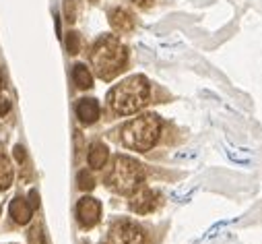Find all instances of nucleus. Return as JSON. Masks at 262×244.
<instances>
[{
    "instance_id": "obj_10",
    "label": "nucleus",
    "mask_w": 262,
    "mask_h": 244,
    "mask_svg": "<svg viewBox=\"0 0 262 244\" xmlns=\"http://www.w3.org/2000/svg\"><path fill=\"white\" fill-rule=\"evenodd\" d=\"M11 215H13V219L19 226H25V223H29V219L33 215V207H31V203L27 199H21L19 197V199H15L11 203Z\"/></svg>"
},
{
    "instance_id": "obj_5",
    "label": "nucleus",
    "mask_w": 262,
    "mask_h": 244,
    "mask_svg": "<svg viewBox=\"0 0 262 244\" xmlns=\"http://www.w3.org/2000/svg\"><path fill=\"white\" fill-rule=\"evenodd\" d=\"M110 244H145V232L135 221L120 219L110 228Z\"/></svg>"
},
{
    "instance_id": "obj_19",
    "label": "nucleus",
    "mask_w": 262,
    "mask_h": 244,
    "mask_svg": "<svg viewBox=\"0 0 262 244\" xmlns=\"http://www.w3.org/2000/svg\"><path fill=\"white\" fill-rule=\"evenodd\" d=\"M29 199H31V207H33V209H37V207H39V195H37V191H31Z\"/></svg>"
},
{
    "instance_id": "obj_6",
    "label": "nucleus",
    "mask_w": 262,
    "mask_h": 244,
    "mask_svg": "<svg viewBox=\"0 0 262 244\" xmlns=\"http://www.w3.org/2000/svg\"><path fill=\"white\" fill-rule=\"evenodd\" d=\"M99 215H101V205L97 199L93 197H85L79 201L77 205V219L83 228H93L97 221H99Z\"/></svg>"
},
{
    "instance_id": "obj_16",
    "label": "nucleus",
    "mask_w": 262,
    "mask_h": 244,
    "mask_svg": "<svg viewBox=\"0 0 262 244\" xmlns=\"http://www.w3.org/2000/svg\"><path fill=\"white\" fill-rule=\"evenodd\" d=\"M64 17L69 23L77 19V0H64Z\"/></svg>"
},
{
    "instance_id": "obj_2",
    "label": "nucleus",
    "mask_w": 262,
    "mask_h": 244,
    "mask_svg": "<svg viewBox=\"0 0 262 244\" xmlns=\"http://www.w3.org/2000/svg\"><path fill=\"white\" fill-rule=\"evenodd\" d=\"M149 81L143 77V75H135L126 81H122L120 85H116L107 99H110V108L116 112V114H135L139 112L147 101H149Z\"/></svg>"
},
{
    "instance_id": "obj_8",
    "label": "nucleus",
    "mask_w": 262,
    "mask_h": 244,
    "mask_svg": "<svg viewBox=\"0 0 262 244\" xmlns=\"http://www.w3.org/2000/svg\"><path fill=\"white\" fill-rule=\"evenodd\" d=\"M77 116L83 125H93V122L99 118V104L93 97H85L77 104Z\"/></svg>"
},
{
    "instance_id": "obj_12",
    "label": "nucleus",
    "mask_w": 262,
    "mask_h": 244,
    "mask_svg": "<svg viewBox=\"0 0 262 244\" xmlns=\"http://www.w3.org/2000/svg\"><path fill=\"white\" fill-rule=\"evenodd\" d=\"M13 182V164L11 159L0 151V191H7Z\"/></svg>"
},
{
    "instance_id": "obj_22",
    "label": "nucleus",
    "mask_w": 262,
    "mask_h": 244,
    "mask_svg": "<svg viewBox=\"0 0 262 244\" xmlns=\"http://www.w3.org/2000/svg\"><path fill=\"white\" fill-rule=\"evenodd\" d=\"M3 85H5V77H3V71H0V89H3Z\"/></svg>"
},
{
    "instance_id": "obj_15",
    "label": "nucleus",
    "mask_w": 262,
    "mask_h": 244,
    "mask_svg": "<svg viewBox=\"0 0 262 244\" xmlns=\"http://www.w3.org/2000/svg\"><path fill=\"white\" fill-rule=\"evenodd\" d=\"M79 48H81V39H79V33H75V31H71L69 35H67V50H69V54H79Z\"/></svg>"
},
{
    "instance_id": "obj_21",
    "label": "nucleus",
    "mask_w": 262,
    "mask_h": 244,
    "mask_svg": "<svg viewBox=\"0 0 262 244\" xmlns=\"http://www.w3.org/2000/svg\"><path fill=\"white\" fill-rule=\"evenodd\" d=\"M15 157H17L19 161H25V151H23V147H21V145H17V147H15Z\"/></svg>"
},
{
    "instance_id": "obj_18",
    "label": "nucleus",
    "mask_w": 262,
    "mask_h": 244,
    "mask_svg": "<svg viewBox=\"0 0 262 244\" xmlns=\"http://www.w3.org/2000/svg\"><path fill=\"white\" fill-rule=\"evenodd\" d=\"M11 110V101L7 97H0V116H7Z\"/></svg>"
},
{
    "instance_id": "obj_3",
    "label": "nucleus",
    "mask_w": 262,
    "mask_h": 244,
    "mask_svg": "<svg viewBox=\"0 0 262 244\" xmlns=\"http://www.w3.org/2000/svg\"><path fill=\"white\" fill-rule=\"evenodd\" d=\"M161 133V118L157 114H143L130 120L122 129V141L135 151H149Z\"/></svg>"
},
{
    "instance_id": "obj_1",
    "label": "nucleus",
    "mask_w": 262,
    "mask_h": 244,
    "mask_svg": "<svg viewBox=\"0 0 262 244\" xmlns=\"http://www.w3.org/2000/svg\"><path fill=\"white\" fill-rule=\"evenodd\" d=\"M91 63L95 67V73L99 79H114L126 69L128 63V50L126 46L114 37V35H103L97 39L91 52Z\"/></svg>"
},
{
    "instance_id": "obj_4",
    "label": "nucleus",
    "mask_w": 262,
    "mask_h": 244,
    "mask_svg": "<svg viewBox=\"0 0 262 244\" xmlns=\"http://www.w3.org/2000/svg\"><path fill=\"white\" fill-rule=\"evenodd\" d=\"M107 187L120 195H133L145 180V170L143 166L128 157V155H118L114 159V166L107 174Z\"/></svg>"
},
{
    "instance_id": "obj_7",
    "label": "nucleus",
    "mask_w": 262,
    "mask_h": 244,
    "mask_svg": "<svg viewBox=\"0 0 262 244\" xmlns=\"http://www.w3.org/2000/svg\"><path fill=\"white\" fill-rule=\"evenodd\" d=\"M159 205V195L153 193L151 189H137L130 199V209L137 213H151Z\"/></svg>"
},
{
    "instance_id": "obj_14",
    "label": "nucleus",
    "mask_w": 262,
    "mask_h": 244,
    "mask_svg": "<svg viewBox=\"0 0 262 244\" xmlns=\"http://www.w3.org/2000/svg\"><path fill=\"white\" fill-rule=\"evenodd\" d=\"M77 180H79V189H81V191H91V189L95 187V178H93V176H91L87 170L79 172Z\"/></svg>"
},
{
    "instance_id": "obj_20",
    "label": "nucleus",
    "mask_w": 262,
    "mask_h": 244,
    "mask_svg": "<svg viewBox=\"0 0 262 244\" xmlns=\"http://www.w3.org/2000/svg\"><path fill=\"white\" fill-rule=\"evenodd\" d=\"M133 3H135L137 7H141V9H149V7L153 5V0H133Z\"/></svg>"
},
{
    "instance_id": "obj_11",
    "label": "nucleus",
    "mask_w": 262,
    "mask_h": 244,
    "mask_svg": "<svg viewBox=\"0 0 262 244\" xmlns=\"http://www.w3.org/2000/svg\"><path fill=\"white\" fill-rule=\"evenodd\" d=\"M107 157H110V151H107V147H105L103 143H93L91 149H89V155H87L89 166L95 168V170L103 168L105 161H107Z\"/></svg>"
},
{
    "instance_id": "obj_13",
    "label": "nucleus",
    "mask_w": 262,
    "mask_h": 244,
    "mask_svg": "<svg viewBox=\"0 0 262 244\" xmlns=\"http://www.w3.org/2000/svg\"><path fill=\"white\" fill-rule=\"evenodd\" d=\"M73 79H75V83H77L79 89H89L93 85V75L89 73V69L85 65H75Z\"/></svg>"
},
{
    "instance_id": "obj_9",
    "label": "nucleus",
    "mask_w": 262,
    "mask_h": 244,
    "mask_svg": "<svg viewBox=\"0 0 262 244\" xmlns=\"http://www.w3.org/2000/svg\"><path fill=\"white\" fill-rule=\"evenodd\" d=\"M110 23H112V27H114L116 31L126 33V31H133V27H135V17L130 15L126 9H114V11L110 13Z\"/></svg>"
},
{
    "instance_id": "obj_17",
    "label": "nucleus",
    "mask_w": 262,
    "mask_h": 244,
    "mask_svg": "<svg viewBox=\"0 0 262 244\" xmlns=\"http://www.w3.org/2000/svg\"><path fill=\"white\" fill-rule=\"evenodd\" d=\"M27 240H29V244H46V238H43V232H41L39 226H35V228L29 230Z\"/></svg>"
}]
</instances>
